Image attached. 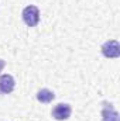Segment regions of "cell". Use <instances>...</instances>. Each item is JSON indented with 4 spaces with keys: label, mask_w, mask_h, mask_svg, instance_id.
I'll use <instances>...</instances> for the list:
<instances>
[{
    "label": "cell",
    "mask_w": 120,
    "mask_h": 121,
    "mask_svg": "<svg viewBox=\"0 0 120 121\" xmlns=\"http://www.w3.org/2000/svg\"><path fill=\"white\" fill-rule=\"evenodd\" d=\"M23 21L28 27H35L40 23V10L37 6H27L23 10Z\"/></svg>",
    "instance_id": "cell-1"
},
{
    "label": "cell",
    "mask_w": 120,
    "mask_h": 121,
    "mask_svg": "<svg viewBox=\"0 0 120 121\" xmlns=\"http://www.w3.org/2000/svg\"><path fill=\"white\" fill-rule=\"evenodd\" d=\"M71 113H72V108L69 104L66 103H60L57 104L54 108H52V117L58 121H64V120H68L71 117Z\"/></svg>",
    "instance_id": "cell-2"
},
{
    "label": "cell",
    "mask_w": 120,
    "mask_h": 121,
    "mask_svg": "<svg viewBox=\"0 0 120 121\" xmlns=\"http://www.w3.org/2000/svg\"><path fill=\"white\" fill-rule=\"evenodd\" d=\"M102 54L106 58H117L120 56V45L117 41L110 39L102 45Z\"/></svg>",
    "instance_id": "cell-3"
},
{
    "label": "cell",
    "mask_w": 120,
    "mask_h": 121,
    "mask_svg": "<svg viewBox=\"0 0 120 121\" xmlns=\"http://www.w3.org/2000/svg\"><path fill=\"white\" fill-rule=\"evenodd\" d=\"M16 82L11 75H1L0 76V93L1 94H9L14 90Z\"/></svg>",
    "instance_id": "cell-4"
},
{
    "label": "cell",
    "mask_w": 120,
    "mask_h": 121,
    "mask_svg": "<svg viewBox=\"0 0 120 121\" xmlns=\"http://www.w3.org/2000/svg\"><path fill=\"white\" fill-rule=\"evenodd\" d=\"M102 121H119V113L110 103H103L102 108Z\"/></svg>",
    "instance_id": "cell-5"
},
{
    "label": "cell",
    "mask_w": 120,
    "mask_h": 121,
    "mask_svg": "<svg viewBox=\"0 0 120 121\" xmlns=\"http://www.w3.org/2000/svg\"><path fill=\"white\" fill-rule=\"evenodd\" d=\"M54 99H55L54 91L48 90V89H41V90H38V93H37V100H38L40 103L48 104V103H51Z\"/></svg>",
    "instance_id": "cell-6"
},
{
    "label": "cell",
    "mask_w": 120,
    "mask_h": 121,
    "mask_svg": "<svg viewBox=\"0 0 120 121\" xmlns=\"http://www.w3.org/2000/svg\"><path fill=\"white\" fill-rule=\"evenodd\" d=\"M4 65H6V62H4L3 59H0V72L3 70V68H4Z\"/></svg>",
    "instance_id": "cell-7"
}]
</instances>
